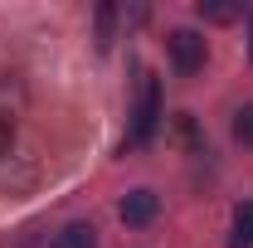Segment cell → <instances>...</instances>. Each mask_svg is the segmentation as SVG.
<instances>
[{"mask_svg": "<svg viewBox=\"0 0 253 248\" xmlns=\"http://www.w3.org/2000/svg\"><path fill=\"white\" fill-rule=\"evenodd\" d=\"M161 122V88L156 73H141V88H136V112H131V141H146Z\"/></svg>", "mask_w": 253, "mask_h": 248, "instance_id": "cell-1", "label": "cell"}, {"mask_svg": "<svg viewBox=\"0 0 253 248\" xmlns=\"http://www.w3.org/2000/svg\"><path fill=\"white\" fill-rule=\"evenodd\" d=\"M170 59H175V73H180V78L200 73V68H205V39L195 30H175L170 34Z\"/></svg>", "mask_w": 253, "mask_h": 248, "instance_id": "cell-2", "label": "cell"}, {"mask_svg": "<svg viewBox=\"0 0 253 248\" xmlns=\"http://www.w3.org/2000/svg\"><path fill=\"white\" fill-rule=\"evenodd\" d=\"M161 209V200L151 195V190H131L122 200V224H131V229H141V224H151Z\"/></svg>", "mask_w": 253, "mask_h": 248, "instance_id": "cell-3", "label": "cell"}, {"mask_svg": "<svg viewBox=\"0 0 253 248\" xmlns=\"http://www.w3.org/2000/svg\"><path fill=\"white\" fill-rule=\"evenodd\" d=\"M49 248H97V229L93 224H68L49 239Z\"/></svg>", "mask_w": 253, "mask_h": 248, "instance_id": "cell-4", "label": "cell"}, {"mask_svg": "<svg viewBox=\"0 0 253 248\" xmlns=\"http://www.w3.org/2000/svg\"><path fill=\"white\" fill-rule=\"evenodd\" d=\"M234 248H253V200H244L239 209H234Z\"/></svg>", "mask_w": 253, "mask_h": 248, "instance_id": "cell-5", "label": "cell"}, {"mask_svg": "<svg viewBox=\"0 0 253 248\" xmlns=\"http://www.w3.org/2000/svg\"><path fill=\"white\" fill-rule=\"evenodd\" d=\"M200 15H205V20H214V25H229V20H239V15H244V5H224V0H200Z\"/></svg>", "mask_w": 253, "mask_h": 248, "instance_id": "cell-6", "label": "cell"}, {"mask_svg": "<svg viewBox=\"0 0 253 248\" xmlns=\"http://www.w3.org/2000/svg\"><path fill=\"white\" fill-rule=\"evenodd\" d=\"M234 136L253 146V107H244V112H239V122H234Z\"/></svg>", "mask_w": 253, "mask_h": 248, "instance_id": "cell-7", "label": "cell"}, {"mask_svg": "<svg viewBox=\"0 0 253 248\" xmlns=\"http://www.w3.org/2000/svg\"><path fill=\"white\" fill-rule=\"evenodd\" d=\"M10 141H15V126H10V117H0V156L10 151Z\"/></svg>", "mask_w": 253, "mask_h": 248, "instance_id": "cell-8", "label": "cell"}]
</instances>
